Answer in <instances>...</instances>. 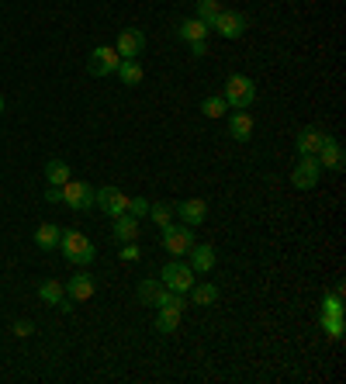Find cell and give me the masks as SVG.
Instances as JSON below:
<instances>
[{"instance_id":"1","label":"cell","mask_w":346,"mask_h":384,"mask_svg":"<svg viewBox=\"0 0 346 384\" xmlns=\"http://www.w3.org/2000/svg\"><path fill=\"white\" fill-rule=\"evenodd\" d=\"M59 250L66 256V263H73V267H86V263H94V256H97L94 243L86 239L84 232H63V236H59Z\"/></svg>"},{"instance_id":"2","label":"cell","mask_w":346,"mask_h":384,"mask_svg":"<svg viewBox=\"0 0 346 384\" xmlns=\"http://www.w3.org/2000/svg\"><path fill=\"white\" fill-rule=\"evenodd\" d=\"M225 104L232 108V111H243V108H250L253 101H257V84L250 80V77H243V73H232L229 80H225Z\"/></svg>"},{"instance_id":"3","label":"cell","mask_w":346,"mask_h":384,"mask_svg":"<svg viewBox=\"0 0 346 384\" xmlns=\"http://www.w3.org/2000/svg\"><path fill=\"white\" fill-rule=\"evenodd\" d=\"M194 270H191V263H184V260H170L163 270H160V281H163V288H170V291H180V295H187L191 288H194Z\"/></svg>"},{"instance_id":"4","label":"cell","mask_w":346,"mask_h":384,"mask_svg":"<svg viewBox=\"0 0 346 384\" xmlns=\"http://www.w3.org/2000/svg\"><path fill=\"white\" fill-rule=\"evenodd\" d=\"M118 63H122V56L115 52V45H97L86 59V70H90V77L101 80V77H111L118 70Z\"/></svg>"},{"instance_id":"5","label":"cell","mask_w":346,"mask_h":384,"mask_svg":"<svg viewBox=\"0 0 346 384\" xmlns=\"http://www.w3.org/2000/svg\"><path fill=\"white\" fill-rule=\"evenodd\" d=\"M63 205H70L73 212H90L94 208V187L84 180H66L63 184Z\"/></svg>"},{"instance_id":"6","label":"cell","mask_w":346,"mask_h":384,"mask_svg":"<svg viewBox=\"0 0 346 384\" xmlns=\"http://www.w3.org/2000/svg\"><path fill=\"white\" fill-rule=\"evenodd\" d=\"M94 205L104 215L118 218V215L129 212V194H125L122 187H101V191H94Z\"/></svg>"},{"instance_id":"7","label":"cell","mask_w":346,"mask_h":384,"mask_svg":"<svg viewBox=\"0 0 346 384\" xmlns=\"http://www.w3.org/2000/svg\"><path fill=\"white\" fill-rule=\"evenodd\" d=\"M194 246V229L191 225H167L163 229V250L173 256H187V250Z\"/></svg>"},{"instance_id":"8","label":"cell","mask_w":346,"mask_h":384,"mask_svg":"<svg viewBox=\"0 0 346 384\" xmlns=\"http://www.w3.org/2000/svg\"><path fill=\"white\" fill-rule=\"evenodd\" d=\"M246 25H250V21H246V14H243V11H225V7H222V14L215 18V25H212V28H215V35H222V39H229V42H232V39H243Z\"/></svg>"},{"instance_id":"9","label":"cell","mask_w":346,"mask_h":384,"mask_svg":"<svg viewBox=\"0 0 346 384\" xmlns=\"http://www.w3.org/2000/svg\"><path fill=\"white\" fill-rule=\"evenodd\" d=\"M173 215L180 218V225H191V229H198V225L208 218V201H205V198H187V201L173 205Z\"/></svg>"},{"instance_id":"10","label":"cell","mask_w":346,"mask_h":384,"mask_svg":"<svg viewBox=\"0 0 346 384\" xmlns=\"http://www.w3.org/2000/svg\"><path fill=\"white\" fill-rule=\"evenodd\" d=\"M315 160H319V167H326V170L340 173V170H343V163H346L343 146H340L333 135H326V139H322V149L315 153Z\"/></svg>"},{"instance_id":"11","label":"cell","mask_w":346,"mask_h":384,"mask_svg":"<svg viewBox=\"0 0 346 384\" xmlns=\"http://www.w3.org/2000/svg\"><path fill=\"white\" fill-rule=\"evenodd\" d=\"M319 173H322L319 160H315V156H302V163L291 173V184H295L298 191H312V187L319 184Z\"/></svg>"},{"instance_id":"12","label":"cell","mask_w":346,"mask_h":384,"mask_svg":"<svg viewBox=\"0 0 346 384\" xmlns=\"http://www.w3.org/2000/svg\"><path fill=\"white\" fill-rule=\"evenodd\" d=\"M142 49H146V35H142L139 28H125V32L118 35V42H115V52H118L122 59L142 56Z\"/></svg>"},{"instance_id":"13","label":"cell","mask_w":346,"mask_h":384,"mask_svg":"<svg viewBox=\"0 0 346 384\" xmlns=\"http://www.w3.org/2000/svg\"><path fill=\"white\" fill-rule=\"evenodd\" d=\"M187 263H191V270H194V274H212V270H215V250H212V246L194 243V246L187 250Z\"/></svg>"},{"instance_id":"14","label":"cell","mask_w":346,"mask_h":384,"mask_svg":"<svg viewBox=\"0 0 346 384\" xmlns=\"http://www.w3.org/2000/svg\"><path fill=\"white\" fill-rule=\"evenodd\" d=\"M63 291H66L73 301H90L94 298V291H97V284H94V277H90L86 270H80L77 277H70V284H66Z\"/></svg>"},{"instance_id":"15","label":"cell","mask_w":346,"mask_h":384,"mask_svg":"<svg viewBox=\"0 0 346 384\" xmlns=\"http://www.w3.org/2000/svg\"><path fill=\"white\" fill-rule=\"evenodd\" d=\"M229 135H232L236 142H246V139L253 135V115H250V108L229 115Z\"/></svg>"},{"instance_id":"16","label":"cell","mask_w":346,"mask_h":384,"mask_svg":"<svg viewBox=\"0 0 346 384\" xmlns=\"http://www.w3.org/2000/svg\"><path fill=\"white\" fill-rule=\"evenodd\" d=\"M59 236H63V229H59V225L42 222V225L35 229V246H39V250H59Z\"/></svg>"},{"instance_id":"17","label":"cell","mask_w":346,"mask_h":384,"mask_svg":"<svg viewBox=\"0 0 346 384\" xmlns=\"http://www.w3.org/2000/svg\"><path fill=\"white\" fill-rule=\"evenodd\" d=\"M135 236H139V218L135 215H118L115 218V239L118 243H135Z\"/></svg>"},{"instance_id":"18","label":"cell","mask_w":346,"mask_h":384,"mask_svg":"<svg viewBox=\"0 0 346 384\" xmlns=\"http://www.w3.org/2000/svg\"><path fill=\"white\" fill-rule=\"evenodd\" d=\"M208 32H212V28H208L201 18H191V21H184V25L177 28V35H180L184 42H205V39H208Z\"/></svg>"},{"instance_id":"19","label":"cell","mask_w":346,"mask_h":384,"mask_svg":"<svg viewBox=\"0 0 346 384\" xmlns=\"http://www.w3.org/2000/svg\"><path fill=\"white\" fill-rule=\"evenodd\" d=\"M322 139H326V132H319V128L298 132V153H302V156H315V153L322 149Z\"/></svg>"},{"instance_id":"20","label":"cell","mask_w":346,"mask_h":384,"mask_svg":"<svg viewBox=\"0 0 346 384\" xmlns=\"http://www.w3.org/2000/svg\"><path fill=\"white\" fill-rule=\"evenodd\" d=\"M115 73H118V80H122L125 87H139V84H142V77H146V73H142V66H139V59H122Z\"/></svg>"},{"instance_id":"21","label":"cell","mask_w":346,"mask_h":384,"mask_svg":"<svg viewBox=\"0 0 346 384\" xmlns=\"http://www.w3.org/2000/svg\"><path fill=\"white\" fill-rule=\"evenodd\" d=\"M45 180H49L52 187H63V184L70 180V167H66L63 160H49V163H45Z\"/></svg>"},{"instance_id":"22","label":"cell","mask_w":346,"mask_h":384,"mask_svg":"<svg viewBox=\"0 0 346 384\" xmlns=\"http://www.w3.org/2000/svg\"><path fill=\"white\" fill-rule=\"evenodd\" d=\"M163 295V281H153V277H146L142 284H139V301L142 305H156Z\"/></svg>"},{"instance_id":"23","label":"cell","mask_w":346,"mask_h":384,"mask_svg":"<svg viewBox=\"0 0 346 384\" xmlns=\"http://www.w3.org/2000/svg\"><path fill=\"white\" fill-rule=\"evenodd\" d=\"M191 301H194V305H215L218 288L215 284H198V281H194V288H191Z\"/></svg>"},{"instance_id":"24","label":"cell","mask_w":346,"mask_h":384,"mask_svg":"<svg viewBox=\"0 0 346 384\" xmlns=\"http://www.w3.org/2000/svg\"><path fill=\"white\" fill-rule=\"evenodd\" d=\"M225 111H229V104H225L222 94H212V97L201 101V115H205V118H222Z\"/></svg>"},{"instance_id":"25","label":"cell","mask_w":346,"mask_h":384,"mask_svg":"<svg viewBox=\"0 0 346 384\" xmlns=\"http://www.w3.org/2000/svg\"><path fill=\"white\" fill-rule=\"evenodd\" d=\"M156 329H160V333H177V329H180V312H177V308H160Z\"/></svg>"},{"instance_id":"26","label":"cell","mask_w":346,"mask_h":384,"mask_svg":"<svg viewBox=\"0 0 346 384\" xmlns=\"http://www.w3.org/2000/svg\"><path fill=\"white\" fill-rule=\"evenodd\" d=\"M218 14H222V4H218V0H198V18H201L208 28L215 25Z\"/></svg>"},{"instance_id":"27","label":"cell","mask_w":346,"mask_h":384,"mask_svg":"<svg viewBox=\"0 0 346 384\" xmlns=\"http://www.w3.org/2000/svg\"><path fill=\"white\" fill-rule=\"evenodd\" d=\"M39 298L45 305H59V301L66 298V291H63V284H56V281H45L42 288H39Z\"/></svg>"},{"instance_id":"28","label":"cell","mask_w":346,"mask_h":384,"mask_svg":"<svg viewBox=\"0 0 346 384\" xmlns=\"http://www.w3.org/2000/svg\"><path fill=\"white\" fill-rule=\"evenodd\" d=\"M149 218L160 225V229H167L173 222V205H167V201H160V205H149Z\"/></svg>"},{"instance_id":"29","label":"cell","mask_w":346,"mask_h":384,"mask_svg":"<svg viewBox=\"0 0 346 384\" xmlns=\"http://www.w3.org/2000/svg\"><path fill=\"white\" fill-rule=\"evenodd\" d=\"M322 329L333 340H343V315H322Z\"/></svg>"},{"instance_id":"30","label":"cell","mask_w":346,"mask_h":384,"mask_svg":"<svg viewBox=\"0 0 346 384\" xmlns=\"http://www.w3.org/2000/svg\"><path fill=\"white\" fill-rule=\"evenodd\" d=\"M322 315H343V298L340 295H329L322 301Z\"/></svg>"},{"instance_id":"31","label":"cell","mask_w":346,"mask_h":384,"mask_svg":"<svg viewBox=\"0 0 346 384\" xmlns=\"http://www.w3.org/2000/svg\"><path fill=\"white\" fill-rule=\"evenodd\" d=\"M129 215L146 218V215H149V201H146V198H129Z\"/></svg>"},{"instance_id":"32","label":"cell","mask_w":346,"mask_h":384,"mask_svg":"<svg viewBox=\"0 0 346 384\" xmlns=\"http://www.w3.org/2000/svg\"><path fill=\"white\" fill-rule=\"evenodd\" d=\"M122 260H125V263H135V260H139V256H142V250H139V246H135V243H122Z\"/></svg>"},{"instance_id":"33","label":"cell","mask_w":346,"mask_h":384,"mask_svg":"<svg viewBox=\"0 0 346 384\" xmlns=\"http://www.w3.org/2000/svg\"><path fill=\"white\" fill-rule=\"evenodd\" d=\"M45 201H49V205H63V187H52V184H49V187H45Z\"/></svg>"},{"instance_id":"34","label":"cell","mask_w":346,"mask_h":384,"mask_svg":"<svg viewBox=\"0 0 346 384\" xmlns=\"http://www.w3.org/2000/svg\"><path fill=\"white\" fill-rule=\"evenodd\" d=\"M32 333H35V326H32L28 319H18V322H14V336H32Z\"/></svg>"},{"instance_id":"35","label":"cell","mask_w":346,"mask_h":384,"mask_svg":"<svg viewBox=\"0 0 346 384\" xmlns=\"http://www.w3.org/2000/svg\"><path fill=\"white\" fill-rule=\"evenodd\" d=\"M191 52H194V56H208V39H205V42H191Z\"/></svg>"},{"instance_id":"36","label":"cell","mask_w":346,"mask_h":384,"mask_svg":"<svg viewBox=\"0 0 346 384\" xmlns=\"http://www.w3.org/2000/svg\"><path fill=\"white\" fill-rule=\"evenodd\" d=\"M0 115H4V94H0Z\"/></svg>"}]
</instances>
